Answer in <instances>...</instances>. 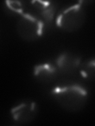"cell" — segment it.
Masks as SVG:
<instances>
[{
    "mask_svg": "<svg viewBox=\"0 0 95 126\" xmlns=\"http://www.w3.org/2000/svg\"><path fill=\"white\" fill-rule=\"evenodd\" d=\"M35 6L40 12L42 18L45 20V22L48 25L51 23L54 19L55 11H56V5L53 2L48 1H35L33 2Z\"/></svg>",
    "mask_w": 95,
    "mask_h": 126,
    "instance_id": "obj_7",
    "label": "cell"
},
{
    "mask_svg": "<svg viewBox=\"0 0 95 126\" xmlns=\"http://www.w3.org/2000/svg\"><path fill=\"white\" fill-rule=\"evenodd\" d=\"M85 19L86 11L80 2L59 13L56 17V25L67 32H74L83 25Z\"/></svg>",
    "mask_w": 95,
    "mask_h": 126,
    "instance_id": "obj_2",
    "label": "cell"
},
{
    "mask_svg": "<svg viewBox=\"0 0 95 126\" xmlns=\"http://www.w3.org/2000/svg\"><path fill=\"white\" fill-rule=\"evenodd\" d=\"M44 22L29 14H22L17 23V31L24 40L35 41L41 36Z\"/></svg>",
    "mask_w": 95,
    "mask_h": 126,
    "instance_id": "obj_3",
    "label": "cell"
},
{
    "mask_svg": "<svg viewBox=\"0 0 95 126\" xmlns=\"http://www.w3.org/2000/svg\"><path fill=\"white\" fill-rule=\"evenodd\" d=\"M6 7L8 10L13 14H17L22 15L23 14V6L21 2L18 1H6L5 2Z\"/></svg>",
    "mask_w": 95,
    "mask_h": 126,
    "instance_id": "obj_9",
    "label": "cell"
},
{
    "mask_svg": "<svg viewBox=\"0 0 95 126\" xmlns=\"http://www.w3.org/2000/svg\"><path fill=\"white\" fill-rule=\"evenodd\" d=\"M59 70L56 66L51 63H45L35 65L33 75L37 80L41 83L48 84L55 80Z\"/></svg>",
    "mask_w": 95,
    "mask_h": 126,
    "instance_id": "obj_6",
    "label": "cell"
},
{
    "mask_svg": "<svg viewBox=\"0 0 95 126\" xmlns=\"http://www.w3.org/2000/svg\"><path fill=\"white\" fill-rule=\"evenodd\" d=\"M51 94L61 107L70 112L82 110L88 98L87 91L78 84L57 86L51 90Z\"/></svg>",
    "mask_w": 95,
    "mask_h": 126,
    "instance_id": "obj_1",
    "label": "cell"
},
{
    "mask_svg": "<svg viewBox=\"0 0 95 126\" xmlns=\"http://www.w3.org/2000/svg\"><path fill=\"white\" fill-rule=\"evenodd\" d=\"M81 65V58L71 52L61 54L56 59L57 69L63 73H71L79 68Z\"/></svg>",
    "mask_w": 95,
    "mask_h": 126,
    "instance_id": "obj_5",
    "label": "cell"
},
{
    "mask_svg": "<svg viewBox=\"0 0 95 126\" xmlns=\"http://www.w3.org/2000/svg\"><path fill=\"white\" fill-rule=\"evenodd\" d=\"M79 67H80V73L82 77L90 80H94L95 71V63L94 59H91L90 61L82 63Z\"/></svg>",
    "mask_w": 95,
    "mask_h": 126,
    "instance_id": "obj_8",
    "label": "cell"
},
{
    "mask_svg": "<svg viewBox=\"0 0 95 126\" xmlns=\"http://www.w3.org/2000/svg\"><path fill=\"white\" fill-rule=\"evenodd\" d=\"M37 106L31 100L21 101L10 110L11 117L18 124H28L33 121L37 114Z\"/></svg>",
    "mask_w": 95,
    "mask_h": 126,
    "instance_id": "obj_4",
    "label": "cell"
}]
</instances>
